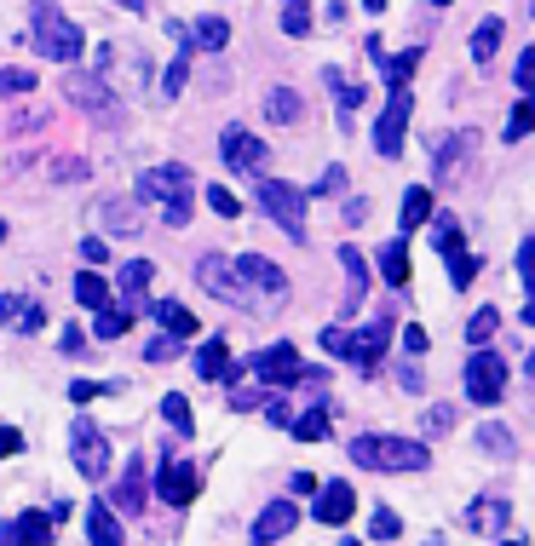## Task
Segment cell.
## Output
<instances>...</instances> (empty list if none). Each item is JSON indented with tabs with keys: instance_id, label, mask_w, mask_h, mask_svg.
Returning a JSON list of instances; mask_svg holds the SVG:
<instances>
[{
	"instance_id": "1",
	"label": "cell",
	"mask_w": 535,
	"mask_h": 546,
	"mask_svg": "<svg viewBox=\"0 0 535 546\" xmlns=\"http://www.w3.org/2000/svg\"><path fill=\"white\" fill-rule=\"evenodd\" d=\"M29 46H35L41 58H52V64H75L87 41H81V23L64 18L58 0H35V6H29Z\"/></svg>"
},
{
	"instance_id": "2",
	"label": "cell",
	"mask_w": 535,
	"mask_h": 546,
	"mask_svg": "<svg viewBox=\"0 0 535 546\" xmlns=\"http://www.w3.org/2000/svg\"><path fill=\"white\" fill-rule=\"evenodd\" d=\"M351 460L369 466V472H426L432 466V449L415 443V437H351Z\"/></svg>"
},
{
	"instance_id": "3",
	"label": "cell",
	"mask_w": 535,
	"mask_h": 546,
	"mask_svg": "<svg viewBox=\"0 0 535 546\" xmlns=\"http://www.w3.org/2000/svg\"><path fill=\"white\" fill-rule=\"evenodd\" d=\"M254 196H259V213H271L288 242H305V190H300V184H288V179H259Z\"/></svg>"
},
{
	"instance_id": "4",
	"label": "cell",
	"mask_w": 535,
	"mask_h": 546,
	"mask_svg": "<svg viewBox=\"0 0 535 546\" xmlns=\"http://www.w3.org/2000/svg\"><path fill=\"white\" fill-rule=\"evenodd\" d=\"M64 92H70V104H75V110H87L93 121H104V127H116L121 115H127V110H121V98H116L110 87H104V75H93V69H75V75H70V87H64Z\"/></svg>"
},
{
	"instance_id": "5",
	"label": "cell",
	"mask_w": 535,
	"mask_h": 546,
	"mask_svg": "<svg viewBox=\"0 0 535 546\" xmlns=\"http://www.w3.org/2000/svg\"><path fill=\"white\" fill-rule=\"evenodd\" d=\"M248 368H254L259 386H300V380H305L300 351H294L288 340H277V345H265V351H254V357H248Z\"/></svg>"
},
{
	"instance_id": "6",
	"label": "cell",
	"mask_w": 535,
	"mask_h": 546,
	"mask_svg": "<svg viewBox=\"0 0 535 546\" xmlns=\"http://www.w3.org/2000/svg\"><path fill=\"white\" fill-rule=\"evenodd\" d=\"M70 455H75V472L81 478H104L110 472V443H104V432H98L87 414H75V426H70Z\"/></svg>"
},
{
	"instance_id": "7",
	"label": "cell",
	"mask_w": 535,
	"mask_h": 546,
	"mask_svg": "<svg viewBox=\"0 0 535 546\" xmlns=\"http://www.w3.org/2000/svg\"><path fill=\"white\" fill-rule=\"evenodd\" d=\"M501 391H507V363L478 345L472 363H466V397H472L478 409H489V403H501Z\"/></svg>"
},
{
	"instance_id": "8",
	"label": "cell",
	"mask_w": 535,
	"mask_h": 546,
	"mask_svg": "<svg viewBox=\"0 0 535 546\" xmlns=\"http://www.w3.org/2000/svg\"><path fill=\"white\" fill-rule=\"evenodd\" d=\"M409 110H415V92H409V87H392L386 110H380V121H374V150H380V156H397V150H403Z\"/></svg>"
},
{
	"instance_id": "9",
	"label": "cell",
	"mask_w": 535,
	"mask_h": 546,
	"mask_svg": "<svg viewBox=\"0 0 535 546\" xmlns=\"http://www.w3.org/2000/svg\"><path fill=\"white\" fill-rule=\"evenodd\" d=\"M386 345H392V317H374L363 334H351L346 340V363L357 368V374H374L380 357H386Z\"/></svg>"
},
{
	"instance_id": "10",
	"label": "cell",
	"mask_w": 535,
	"mask_h": 546,
	"mask_svg": "<svg viewBox=\"0 0 535 546\" xmlns=\"http://www.w3.org/2000/svg\"><path fill=\"white\" fill-rule=\"evenodd\" d=\"M231 271L242 276V288H248V294H265V299H282V294H288V276H282V265H277V259H265V253H242Z\"/></svg>"
},
{
	"instance_id": "11",
	"label": "cell",
	"mask_w": 535,
	"mask_h": 546,
	"mask_svg": "<svg viewBox=\"0 0 535 546\" xmlns=\"http://www.w3.org/2000/svg\"><path fill=\"white\" fill-rule=\"evenodd\" d=\"M196 282H202L208 294H219L225 305H248V299H254V294H248V288L231 276V259H225V253H202V259H196Z\"/></svg>"
},
{
	"instance_id": "12",
	"label": "cell",
	"mask_w": 535,
	"mask_h": 546,
	"mask_svg": "<svg viewBox=\"0 0 535 546\" xmlns=\"http://www.w3.org/2000/svg\"><path fill=\"white\" fill-rule=\"evenodd\" d=\"M219 156L231 161L236 173H259V167H265V156H271V144H265V138H254L248 127H225V133H219Z\"/></svg>"
},
{
	"instance_id": "13",
	"label": "cell",
	"mask_w": 535,
	"mask_h": 546,
	"mask_svg": "<svg viewBox=\"0 0 535 546\" xmlns=\"http://www.w3.org/2000/svg\"><path fill=\"white\" fill-rule=\"evenodd\" d=\"M196 489H202V472L190 466V460H162V472H156V495L167 506H190L196 501Z\"/></svg>"
},
{
	"instance_id": "14",
	"label": "cell",
	"mask_w": 535,
	"mask_h": 546,
	"mask_svg": "<svg viewBox=\"0 0 535 546\" xmlns=\"http://www.w3.org/2000/svg\"><path fill=\"white\" fill-rule=\"evenodd\" d=\"M317 524H346L351 512H357V495H351V483L346 478H334V483H317Z\"/></svg>"
},
{
	"instance_id": "15",
	"label": "cell",
	"mask_w": 535,
	"mask_h": 546,
	"mask_svg": "<svg viewBox=\"0 0 535 546\" xmlns=\"http://www.w3.org/2000/svg\"><path fill=\"white\" fill-rule=\"evenodd\" d=\"M294 524H300V506L294 501H271L254 518V546H271V541H282V535H294Z\"/></svg>"
},
{
	"instance_id": "16",
	"label": "cell",
	"mask_w": 535,
	"mask_h": 546,
	"mask_svg": "<svg viewBox=\"0 0 535 546\" xmlns=\"http://www.w3.org/2000/svg\"><path fill=\"white\" fill-rule=\"evenodd\" d=\"M190 184V167L185 161H167V167H150L139 179V196L144 202H162V196H173V190H185Z\"/></svg>"
},
{
	"instance_id": "17",
	"label": "cell",
	"mask_w": 535,
	"mask_h": 546,
	"mask_svg": "<svg viewBox=\"0 0 535 546\" xmlns=\"http://www.w3.org/2000/svg\"><path fill=\"white\" fill-rule=\"evenodd\" d=\"M52 518H41V512H24V518H18V524H6L0 529V546H47L52 541Z\"/></svg>"
},
{
	"instance_id": "18",
	"label": "cell",
	"mask_w": 535,
	"mask_h": 546,
	"mask_svg": "<svg viewBox=\"0 0 535 546\" xmlns=\"http://www.w3.org/2000/svg\"><path fill=\"white\" fill-rule=\"evenodd\" d=\"M104 506H121V512H144V460H121L116 501H104Z\"/></svg>"
},
{
	"instance_id": "19",
	"label": "cell",
	"mask_w": 535,
	"mask_h": 546,
	"mask_svg": "<svg viewBox=\"0 0 535 546\" xmlns=\"http://www.w3.org/2000/svg\"><path fill=\"white\" fill-rule=\"evenodd\" d=\"M150 276H156V265H150V259L121 265V305H127V311H139V305H144V294H150Z\"/></svg>"
},
{
	"instance_id": "20",
	"label": "cell",
	"mask_w": 535,
	"mask_h": 546,
	"mask_svg": "<svg viewBox=\"0 0 535 546\" xmlns=\"http://www.w3.org/2000/svg\"><path fill=\"white\" fill-rule=\"evenodd\" d=\"M323 81H328V92H334V110H340V127H351V115L363 110V87H357V81H346L340 69H323Z\"/></svg>"
},
{
	"instance_id": "21",
	"label": "cell",
	"mask_w": 535,
	"mask_h": 546,
	"mask_svg": "<svg viewBox=\"0 0 535 546\" xmlns=\"http://www.w3.org/2000/svg\"><path fill=\"white\" fill-rule=\"evenodd\" d=\"M478 150V133H455V138H438V150H432V161H438L443 179H455V167H461L466 156Z\"/></svg>"
},
{
	"instance_id": "22",
	"label": "cell",
	"mask_w": 535,
	"mask_h": 546,
	"mask_svg": "<svg viewBox=\"0 0 535 546\" xmlns=\"http://www.w3.org/2000/svg\"><path fill=\"white\" fill-rule=\"evenodd\" d=\"M300 115H305V92H294V87L265 92V121H277V127H288V121H300Z\"/></svg>"
},
{
	"instance_id": "23",
	"label": "cell",
	"mask_w": 535,
	"mask_h": 546,
	"mask_svg": "<svg viewBox=\"0 0 535 546\" xmlns=\"http://www.w3.org/2000/svg\"><path fill=\"white\" fill-rule=\"evenodd\" d=\"M87 541H93V546H121V518L104 501L87 506Z\"/></svg>"
},
{
	"instance_id": "24",
	"label": "cell",
	"mask_w": 535,
	"mask_h": 546,
	"mask_svg": "<svg viewBox=\"0 0 535 546\" xmlns=\"http://www.w3.org/2000/svg\"><path fill=\"white\" fill-rule=\"evenodd\" d=\"M150 317L162 322V334H173V340H190V334H196V317H190L179 299H162V305H150Z\"/></svg>"
},
{
	"instance_id": "25",
	"label": "cell",
	"mask_w": 535,
	"mask_h": 546,
	"mask_svg": "<svg viewBox=\"0 0 535 546\" xmlns=\"http://www.w3.org/2000/svg\"><path fill=\"white\" fill-rule=\"evenodd\" d=\"M196 374H202V380H236V368H231V351H225V340H208L202 345V357H196Z\"/></svg>"
},
{
	"instance_id": "26",
	"label": "cell",
	"mask_w": 535,
	"mask_h": 546,
	"mask_svg": "<svg viewBox=\"0 0 535 546\" xmlns=\"http://www.w3.org/2000/svg\"><path fill=\"white\" fill-rule=\"evenodd\" d=\"M501 35H507V23H501V18H484V23H478V29H472V64H495Z\"/></svg>"
},
{
	"instance_id": "27",
	"label": "cell",
	"mask_w": 535,
	"mask_h": 546,
	"mask_svg": "<svg viewBox=\"0 0 535 546\" xmlns=\"http://www.w3.org/2000/svg\"><path fill=\"white\" fill-rule=\"evenodd\" d=\"M432 219V190L415 184V190H403V213H397V230H420Z\"/></svg>"
},
{
	"instance_id": "28",
	"label": "cell",
	"mask_w": 535,
	"mask_h": 546,
	"mask_svg": "<svg viewBox=\"0 0 535 546\" xmlns=\"http://www.w3.org/2000/svg\"><path fill=\"white\" fill-rule=\"evenodd\" d=\"M380 276H386V282H392V288H409V248H403V242H386V248H380Z\"/></svg>"
},
{
	"instance_id": "29",
	"label": "cell",
	"mask_w": 535,
	"mask_h": 546,
	"mask_svg": "<svg viewBox=\"0 0 535 546\" xmlns=\"http://www.w3.org/2000/svg\"><path fill=\"white\" fill-rule=\"evenodd\" d=\"M340 265H346V299L351 305H363V288H369V265H363V253L351 248H340Z\"/></svg>"
},
{
	"instance_id": "30",
	"label": "cell",
	"mask_w": 535,
	"mask_h": 546,
	"mask_svg": "<svg viewBox=\"0 0 535 546\" xmlns=\"http://www.w3.org/2000/svg\"><path fill=\"white\" fill-rule=\"evenodd\" d=\"M127 328H133V311L127 305H98V322H93L98 340H121Z\"/></svg>"
},
{
	"instance_id": "31",
	"label": "cell",
	"mask_w": 535,
	"mask_h": 546,
	"mask_svg": "<svg viewBox=\"0 0 535 546\" xmlns=\"http://www.w3.org/2000/svg\"><path fill=\"white\" fill-rule=\"evenodd\" d=\"M75 305H87V311L110 305V282H104L98 271H81V276H75Z\"/></svg>"
},
{
	"instance_id": "32",
	"label": "cell",
	"mask_w": 535,
	"mask_h": 546,
	"mask_svg": "<svg viewBox=\"0 0 535 546\" xmlns=\"http://www.w3.org/2000/svg\"><path fill=\"white\" fill-rule=\"evenodd\" d=\"M288 432H294V437H305V443H323V437H328V409L288 414Z\"/></svg>"
},
{
	"instance_id": "33",
	"label": "cell",
	"mask_w": 535,
	"mask_h": 546,
	"mask_svg": "<svg viewBox=\"0 0 535 546\" xmlns=\"http://www.w3.org/2000/svg\"><path fill=\"white\" fill-rule=\"evenodd\" d=\"M104 225L116 236H139V207L133 202H104Z\"/></svg>"
},
{
	"instance_id": "34",
	"label": "cell",
	"mask_w": 535,
	"mask_h": 546,
	"mask_svg": "<svg viewBox=\"0 0 535 546\" xmlns=\"http://www.w3.org/2000/svg\"><path fill=\"white\" fill-rule=\"evenodd\" d=\"M190 41H202V46L219 52V46L231 41V23H225V18H196V23H190Z\"/></svg>"
},
{
	"instance_id": "35",
	"label": "cell",
	"mask_w": 535,
	"mask_h": 546,
	"mask_svg": "<svg viewBox=\"0 0 535 546\" xmlns=\"http://www.w3.org/2000/svg\"><path fill=\"white\" fill-rule=\"evenodd\" d=\"M495 328H501V311H495V305H484V311H472V322H466V340H472V345H489V340H495Z\"/></svg>"
},
{
	"instance_id": "36",
	"label": "cell",
	"mask_w": 535,
	"mask_h": 546,
	"mask_svg": "<svg viewBox=\"0 0 535 546\" xmlns=\"http://www.w3.org/2000/svg\"><path fill=\"white\" fill-rule=\"evenodd\" d=\"M162 414H167V426H173L179 437H190V432H196V420H190V403L179 397V391H167V397H162Z\"/></svg>"
},
{
	"instance_id": "37",
	"label": "cell",
	"mask_w": 535,
	"mask_h": 546,
	"mask_svg": "<svg viewBox=\"0 0 535 546\" xmlns=\"http://www.w3.org/2000/svg\"><path fill=\"white\" fill-rule=\"evenodd\" d=\"M530 127H535V98L524 92L518 104H512V121H507V144H518V138H530Z\"/></svg>"
},
{
	"instance_id": "38",
	"label": "cell",
	"mask_w": 535,
	"mask_h": 546,
	"mask_svg": "<svg viewBox=\"0 0 535 546\" xmlns=\"http://www.w3.org/2000/svg\"><path fill=\"white\" fill-rule=\"evenodd\" d=\"M311 18H317V12H311V0H282V29H288L294 41L311 29Z\"/></svg>"
},
{
	"instance_id": "39",
	"label": "cell",
	"mask_w": 535,
	"mask_h": 546,
	"mask_svg": "<svg viewBox=\"0 0 535 546\" xmlns=\"http://www.w3.org/2000/svg\"><path fill=\"white\" fill-rule=\"evenodd\" d=\"M478 271H484V265H478V259H472V253H449V288H472V282H478Z\"/></svg>"
},
{
	"instance_id": "40",
	"label": "cell",
	"mask_w": 535,
	"mask_h": 546,
	"mask_svg": "<svg viewBox=\"0 0 535 546\" xmlns=\"http://www.w3.org/2000/svg\"><path fill=\"white\" fill-rule=\"evenodd\" d=\"M24 92H35V69H0V98H24Z\"/></svg>"
},
{
	"instance_id": "41",
	"label": "cell",
	"mask_w": 535,
	"mask_h": 546,
	"mask_svg": "<svg viewBox=\"0 0 535 546\" xmlns=\"http://www.w3.org/2000/svg\"><path fill=\"white\" fill-rule=\"evenodd\" d=\"M432 248H438L443 259H449V253H466V242H461V225H455V219H438V225H432Z\"/></svg>"
},
{
	"instance_id": "42",
	"label": "cell",
	"mask_w": 535,
	"mask_h": 546,
	"mask_svg": "<svg viewBox=\"0 0 535 546\" xmlns=\"http://www.w3.org/2000/svg\"><path fill=\"white\" fill-rule=\"evenodd\" d=\"M162 219H167L173 230L190 225V184H185V190H173V196H162Z\"/></svg>"
},
{
	"instance_id": "43",
	"label": "cell",
	"mask_w": 535,
	"mask_h": 546,
	"mask_svg": "<svg viewBox=\"0 0 535 546\" xmlns=\"http://www.w3.org/2000/svg\"><path fill=\"white\" fill-rule=\"evenodd\" d=\"M190 52H196V46H179V58L167 64V75H162V92H167V98H173V92L190 81Z\"/></svg>"
},
{
	"instance_id": "44",
	"label": "cell",
	"mask_w": 535,
	"mask_h": 546,
	"mask_svg": "<svg viewBox=\"0 0 535 546\" xmlns=\"http://www.w3.org/2000/svg\"><path fill=\"white\" fill-rule=\"evenodd\" d=\"M472 529H507V501H478L472 506Z\"/></svg>"
},
{
	"instance_id": "45",
	"label": "cell",
	"mask_w": 535,
	"mask_h": 546,
	"mask_svg": "<svg viewBox=\"0 0 535 546\" xmlns=\"http://www.w3.org/2000/svg\"><path fill=\"white\" fill-rule=\"evenodd\" d=\"M478 443H484L489 455H501V460H507L512 449H518V443H512V432H507V426H484V432H478Z\"/></svg>"
},
{
	"instance_id": "46",
	"label": "cell",
	"mask_w": 535,
	"mask_h": 546,
	"mask_svg": "<svg viewBox=\"0 0 535 546\" xmlns=\"http://www.w3.org/2000/svg\"><path fill=\"white\" fill-rule=\"evenodd\" d=\"M518 282H524V299H535V242L518 248Z\"/></svg>"
},
{
	"instance_id": "47",
	"label": "cell",
	"mask_w": 535,
	"mask_h": 546,
	"mask_svg": "<svg viewBox=\"0 0 535 546\" xmlns=\"http://www.w3.org/2000/svg\"><path fill=\"white\" fill-rule=\"evenodd\" d=\"M208 207L219 213V219H236V213H242V202H236L231 190H219V184H208Z\"/></svg>"
},
{
	"instance_id": "48",
	"label": "cell",
	"mask_w": 535,
	"mask_h": 546,
	"mask_svg": "<svg viewBox=\"0 0 535 546\" xmlns=\"http://www.w3.org/2000/svg\"><path fill=\"white\" fill-rule=\"evenodd\" d=\"M397 529H403V524H397V512H374V518H369V535H374V541H392Z\"/></svg>"
},
{
	"instance_id": "49",
	"label": "cell",
	"mask_w": 535,
	"mask_h": 546,
	"mask_svg": "<svg viewBox=\"0 0 535 546\" xmlns=\"http://www.w3.org/2000/svg\"><path fill=\"white\" fill-rule=\"evenodd\" d=\"M449 426H455V409H449V403L426 409V432H449Z\"/></svg>"
},
{
	"instance_id": "50",
	"label": "cell",
	"mask_w": 535,
	"mask_h": 546,
	"mask_svg": "<svg viewBox=\"0 0 535 546\" xmlns=\"http://www.w3.org/2000/svg\"><path fill=\"white\" fill-rule=\"evenodd\" d=\"M41 322H47V311H41V305H35V299H24V311H18V328H24V334H35V328H41Z\"/></svg>"
},
{
	"instance_id": "51",
	"label": "cell",
	"mask_w": 535,
	"mask_h": 546,
	"mask_svg": "<svg viewBox=\"0 0 535 546\" xmlns=\"http://www.w3.org/2000/svg\"><path fill=\"white\" fill-rule=\"evenodd\" d=\"M110 386H98V380H75L70 386V403H93V397H104Z\"/></svg>"
},
{
	"instance_id": "52",
	"label": "cell",
	"mask_w": 535,
	"mask_h": 546,
	"mask_svg": "<svg viewBox=\"0 0 535 546\" xmlns=\"http://www.w3.org/2000/svg\"><path fill=\"white\" fill-rule=\"evenodd\" d=\"M173 351H179V340H173V334H162V340L144 345V357H150V363H162V357H173Z\"/></svg>"
},
{
	"instance_id": "53",
	"label": "cell",
	"mask_w": 535,
	"mask_h": 546,
	"mask_svg": "<svg viewBox=\"0 0 535 546\" xmlns=\"http://www.w3.org/2000/svg\"><path fill=\"white\" fill-rule=\"evenodd\" d=\"M18 311H24V299L0 294V328H18Z\"/></svg>"
},
{
	"instance_id": "54",
	"label": "cell",
	"mask_w": 535,
	"mask_h": 546,
	"mask_svg": "<svg viewBox=\"0 0 535 546\" xmlns=\"http://www.w3.org/2000/svg\"><path fill=\"white\" fill-rule=\"evenodd\" d=\"M530 87H535V46L518 58V92H530Z\"/></svg>"
},
{
	"instance_id": "55",
	"label": "cell",
	"mask_w": 535,
	"mask_h": 546,
	"mask_svg": "<svg viewBox=\"0 0 535 546\" xmlns=\"http://www.w3.org/2000/svg\"><path fill=\"white\" fill-rule=\"evenodd\" d=\"M346 328H323V351H334V357H346Z\"/></svg>"
},
{
	"instance_id": "56",
	"label": "cell",
	"mask_w": 535,
	"mask_h": 546,
	"mask_svg": "<svg viewBox=\"0 0 535 546\" xmlns=\"http://www.w3.org/2000/svg\"><path fill=\"white\" fill-rule=\"evenodd\" d=\"M288 414H294V409H288V403H277V397L265 403V420H271V426H288Z\"/></svg>"
},
{
	"instance_id": "57",
	"label": "cell",
	"mask_w": 535,
	"mask_h": 546,
	"mask_svg": "<svg viewBox=\"0 0 535 546\" xmlns=\"http://www.w3.org/2000/svg\"><path fill=\"white\" fill-rule=\"evenodd\" d=\"M81 253H87V265H98L110 248H104V236H87V242H81Z\"/></svg>"
},
{
	"instance_id": "58",
	"label": "cell",
	"mask_w": 535,
	"mask_h": 546,
	"mask_svg": "<svg viewBox=\"0 0 535 546\" xmlns=\"http://www.w3.org/2000/svg\"><path fill=\"white\" fill-rule=\"evenodd\" d=\"M18 449H24V432H12V426H6V432H0V455H18Z\"/></svg>"
},
{
	"instance_id": "59",
	"label": "cell",
	"mask_w": 535,
	"mask_h": 546,
	"mask_svg": "<svg viewBox=\"0 0 535 546\" xmlns=\"http://www.w3.org/2000/svg\"><path fill=\"white\" fill-rule=\"evenodd\" d=\"M403 345L420 357V351H426V328H403Z\"/></svg>"
},
{
	"instance_id": "60",
	"label": "cell",
	"mask_w": 535,
	"mask_h": 546,
	"mask_svg": "<svg viewBox=\"0 0 535 546\" xmlns=\"http://www.w3.org/2000/svg\"><path fill=\"white\" fill-rule=\"evenodd\" d=\"M386 6H392V0H363V12H386Z\"/></svg>"
},
{
	"instance_id": "61",
	"label": "cell",
	"mask_w": 535,
	"mask_h": 546,
	"mask_svg": "<svg viewBox=\"0 0 535 546\" xmlns=\"http://www.w3.org/2000/svg\"><path fill=\"white\" fill-rule=\"evenodd\" d=\"M432 6H455V0H432Z\"/></svg>"
},
{
	"instance_id": "62",
	"label": "cell",
	"mask_w": 535,
	"mask_h": 546,
	"mask_svg": "<svg viewBox=\"0 0 535 546\" xmlns=\"http://www.w3.org/2000/svg\"><path fill=\"white\" fill-rule=\"evenodd\" d=\"M0 242H6V219H0Z\"/></svg>"
},
{
	"instance_id": "63",
	"label": "cell",
	"mask_w": 535,
	"mask_h": 546,
	"mask_svg": "<svg viewBox=\"0 0 535 546\" xmlns=\"http://www.w3.org/2000/svg\"><path fill=\"white\" fill-rule=\"evenodd\" d=\"M340 546H357V541H340Z\"/></svg>"
},
{
	"instance_id": "64",
	"label": "cell",
	"mask_w": 535,
	"mask_h": 546,
	"mask_svg": "<svg viewBox=\"0 0 535 546\" xmlns=\"http://www.w3.org/2000/svg\"><path fill=\"white\" fill-rule=\"evenodd\" d=\"M507 546H524V541H507Z\"/></svg>"
}]
</instances>
